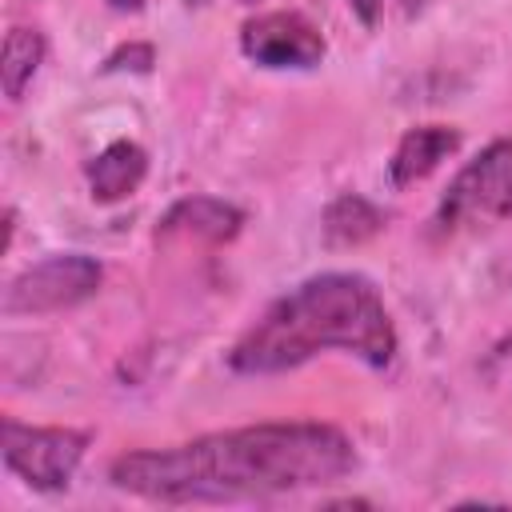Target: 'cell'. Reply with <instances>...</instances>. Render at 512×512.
Listing matches in <instances>:
<instances>
[{"instance_id":"6da1fadb","label":"cell","mask_w":512,"mask_h":512,"mask_svg":"<svg viewBox=\"0 0 512 512\" xmlns=\"http://www.w3.org/2000/svg\"><path fill=\"white\" fill-rule=\"evenodd\" d=\"M352 440L332 424H252L172 448L128 452L112 464L116 488L160 504L260 500L332 484L352 472Z\"/></svg>"},{"instance_id":"7a4b0ae2","label":"cell","mask_w":512,"mask_h":512,"mask_svg":"<svg viewBox=\"0 0 512 512\" xmlns=\"http://www.w3.org/2000/svg\"><path fill=\"white\" fill-rule=\"evenodd\" d=\"M324 348H344L372 368L392 364L396 328L372 280L356 272H324L280 296L228 352V364L248 376L288 372Z\"/></svg>"},{"instance_id":"3957f363","label":"cell","mask_w":512,"mask_h":512,"mask_svg":"<svg viewBox=\"0 0 512 512\" xmlns=\"http://www.w3.org/2000/svg\"><path fill=\"white\" fill-rule=\"evenodd\" d=\"M508 216H512V140H496L456 172V180L440 200L436 224L472 228Z\"/></svg>"},{"instance_id":"277c9868","label":"cell","mask_w":512,"mask_h":512,"mask_svg":"<svg viewBox=\"0 0 512 512\" xmlns=\"http://www.w3.org/2000/svg\"><path fill=\"white\" fill-rule=\"evenodd\" d=\"M100 288V264L80 252L48 256L20 272L8 292H4V312L8 316H40V312H60L80 300H88Z\"/></svg>"},{"instance_id":"5b68a950","label":"cell","mask_w":512,"mask_h":512,"mask_svg":"<svg viewBox=\"0 0 512 512\" xmlns=\"http://www.w3.org/2000/svg\"><path fill=\"white\" fill-rule=\"evenodd\" d=\"M88 448L84 432L72 428H32L4 420V464L32 488L56 492L72 480L80 456Z\"/></svg>"},{"instance_id":"8992f818","label":"cell","mask_w":512,"mask_h":512,"mask_svg":"<svg viewBox=\"0 0 512 512\" xmlns=\"http://www.w3.org/2000/svg\"><path fill=\"white\" fill-rule=\"evenodd\" d=\"M240 52L260 68H312L324 60V36L300 12H264L244 20Z\"/></svg>"},{"instance_id":"52a82bcc","label":"cell","mask_w":512,"mask_h":512,"mask_svg":"<svg viewBox=\"0 0 512 512\" xmlns=\"http://www.w3.org/2000/svg\"><path fill=\"white\" fill-rule=\"evenodd\" d=\"M460 148V132L448 128V124H420V128H408L388 160V176L396 188H408L416 180H424L428 172L440 168V160H448L452 152Z\"/></svg>"},{"instance_id":"ba28073f","label":"cell","mask_w":512,"mask_h":512,"mask_svg":"<svg viewBox=\"0 0 512 512\" xmlns=\"http://www.w3.org/2000/svg\"><path fill=\"white\" fill-rule=\"evenodd\" d=\"M144 172H148V152L132 140H116L88 164V188L96 200L112 204V200H124L128 192H136Z\"/></svg>"},{"instance_id":"9c48e42d","label":"cell","mask_w":512,"mask_h":512,"mask_svg":"<svg viewBox=\"0 0 512 512\" xmlns=\"http://www.w3.org/2000/svg\"><path fill=\"white\" fill-rule=\"evenodd\" d=\"M240 224H244V212H240V208H232V204H224V200H212V196H188V200H180V204L164 216L160 232H164V236L188 232V236H200V240L220 244V240H232V236L240 232Z\"/></svg>"},{"instance_id":"30bf717a","label":"cell","mask_w":512,"mask_h":512,"mask_svg":"<svg viewBox=\"0 0 512 512\" xmlns=\"http://www.w3.org/2000/svg\"><path fill=\"white\" fill-rule=\"evenodd\" d=\"M44 60V36L36 28H12L4 36V52H0V84L8 100H20L24 88L32 84V76L40 72Z\"/></svg>"},{"instance_id":"8fae6325","label":"cell","mask_w":512,"mask_h":512,"mask_svg":"<svg viewBox=\"0 0 512 512\" xmlns=\"http://www.w3.org/2000/svg\"><path fill=\"white\" fill-rule=\"evenodd\" d=\"M380 224H384L380 208H372L364 196H340L324 212V240L332 248H348V244H360V240L376 236Z\"/></svg>"},{"instance_id":"7c38bea8","label":"cell","mask_w":512,"mask_h":512,"mask_svg":"<svg viewBox=\"0 0 512 512\" xmlns=\"http://www.w3.org/2000/svg\"><path fill=\"white\" fill-rule=\"evenodd\" d=\"M152 60H156L152 44H128V48H120V52H112V56L104 60V72H120V68L148 72V68H152Z\"/></svg>"},{"instance_id":"4fadbf2b","label":"cell","mask_w":512,"mask_h":512,"mask_svg":"<svg viewBox=\"0 0 512 512\" xmlns=\"http://www.w3.org/2000/svg\"><path fill=\"white\" fill-rule=\"evenodd\" d=\"M348 4H352V12L360 16V24H368V28L376 24V16H380V0H348Z\"/></svg>"},{"instance_id":"5bb4252c","label":"cell","mask_w":512,"mask_h":512,"mask_svg":"<svg viewBox=\"0 0 512 512\" xmlns=\"http://www.w3.org/2000/svg\"><path fill=\"white\" fill-rule=\"evenodd\" d=\"M116 12H140L144 8V0H108Z\"/></svg>"},{"instance_id":"9a60e30c","label":"cell","mask_w":512,"mask_h":512,"mask_svg":"<svg viewBox=\"0 0 512 512\" xmlns=\"http://www.w3.org/2000/svg\"><path fill=\"white\" fill-rule=\"evenodd\" d=\"M496 360H504V364H512V340H504V344L496 348Z\"/></svg>"},{"instance_id":"2e32d148","label":"cell","mask_w":512,"mask_h":512,"mask_svg":"<svg viewBox=\"0 0 512 512\" xmlns=\"http://www.w3.org/2000/svg\"><path fill=\"white\" fill-rule=\"evenodd\" d=\"M424 4H428V0H400V8H404V12H420Z\"/></svg>"},{"instance_id":"e0dca14e","label":"cell","mask_w":512,"mask_h":512,"mask_svg":"<svg viewBox=\"0 0 512 512\" xmlns=\"http://www.w3.org/2000/svg\"><path fill=\"white\" fill-rule=\"evenodd\" d=\"M244 4H256V0H244Z\"/></svg>"}]
</instances>
